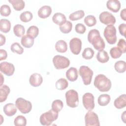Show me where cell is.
<instances>
[{"label":"cell","mask_w":126,"mask_h":126,"mask_svg":"<svg viewBox=\"0 0 126 126\" xmlns=\"http://www.w3.org/2000/svg\"><path fill=\"white\" fill-rule=\"evenodd\" d=\"M14 124L16 126H25L27 124V120L24 116L19 115L15 118Z\"/></svg>","instance_id":"cell-36"},{"label":"cell","mask_w":126,"mask_h":126,"mask_svg":"<svg viewBox=\"0 0 126 126\" xmlns=\"http://www.w3.org/2000/svg\"><path fill=\"white\" fill-rule=\"evenodd\" d=\"M72 28V24L69 21H66L62 25L60 26V30L61 32L63 33H68L70 32Z\"/></svg>","instance_id":"cell-29"},{"label":"cell","mask_w":126,"mask_h":126,"mask_svg":"<svg viewBox=\"0 0 126 126\" xmlns=\"http://www.w3.org/2000/svg\"><path fill=\"white\" fill-rule=\"evenodd\" d=\"M88 40L94 47L99 51L105 48V42L101 37L99 32L96 29H92L89 31L88 34Z\"/></svg>","instance_id":"cell-1"},{"label":"cell","mask_w":126,"mask_h":126,"mask_svg":"<svg viewBox=\"0 0 126 126\" xmlns=\"http://www.w3.org/2000/svg\"><path fill=\"white\" fill-rule=\"evenodd\" d=\"M39 33V29L35 26H31L27 30V34L34 38L36 37Z\"/></svg>","instance_id":"cell-35"},{"label":"cell","mask_w":126,"mask_h":126,"mask_svg":"<svg viewBox=\"0 0 126 126\" xmlns=\"http://www.w3.org/2000/svg\"><path fill=\"white\" fill-rule=\"evenodd\" d=\"M65 75L68 80L71 82L75 81L77 80L78 76L77 69L75 67H71L66 71Z\"/></svg>","instance_id":"cell-18"},{"label":"cell","mask_w":126,"mask_h":126,"mask_svg":"<svg viewBox=\"0 0 126 126\" xmlns=\"http://www.w3.org/2000/svg\"><path fill=\"white\" fill-rule=\"evenodd\" d=\"M69 47L71 52L73 54H79L82 48V41L81 39L77 37L72 38L69 41Z\"/></svg>","instance_id":"cell-12"},{"label":"cell","mask_w":126,"mask_h":126,"mask_svg":"<svg viewBox=\"0 0 126 126\" xmlns=\"http://www.w3.org/2000/svg\"><path fill=\"white\" fill-rule=\"evenodd\" d=\"M21 43L24 47L30 48L34 44V38L28 34L24 35L21 38Z\"/></svg>","instance_id":"cell-20"},{"label":"cell","mask_w":126,"mask_h":126,"mask_svg":"<svg viewBox=\"0 0 126 126\" xmlns=\"http://www.w3.org/2000/svg\"><path fill=\"white\" fill-rule=\"evenodd\" d=\"M0 14L2 16H8L11 13V9L9 5L3 4L0 7Z\"/></svg>","instance_id":"cell-41"},{"label":"cell","mask_w":126,"mask_h":126,"mask_svg":"<svg viewBox=\"0 0 126 126\" xmlns=\"http://www.w3.org/2000/svg\"><path fill=\"white\" fill-rule=\"evenodd\" d=\"M96 58L97 60L101 63H106L109 60V57L107 52L103 50L99 51L97 52Z\"/></svg>","instance_id":"cell-25"},{"label":"cell","mask_w":126,"mask_h":126,"mask_svg":"<svg viewBox=\"0 0 126 126\" xmlns=\"http://www.w3.org/2000/svg\"><path fill=\"white\" fill-rule=\"evenodd\" d=\"M4 114L9 117L14 115L17 112V107L14 104L9 103L5 104L3 108Z\"/></svg>","instance_id":"cell-17"},{"label":"cell","mask_w":126,"mask_h":126,"mask_svg":"<svg viewBox=\"0 0 126 126\" xmlns=\"http://www.w3.org/2000/svg\"><path fill=\"white\" fill-rule=\"evenodd\" d=\"M52 13V8L49 5H43L38 10V16L42 19L48 17Z\"/></svg>","instance_id":"cell-16"},{"label":"cell","mask_w":126,"mask_h":126,"mask_svg":"<svg viewBox=\"0 0 126 126\" xmlns=\"http://www.w3.org/2000/svg\"><path fill=\"white\" fill-rule=\"evenodd\" d=\"M33 17L32 12L29 11H25L22 12L20 16V19L23 22H28L30 21Z\"/></svg>","instance_id":"cell-34"},{"label":"cell","mask_w":126,"mask_h":126,"mask_svg":"<svg viewBox=\"0 0 126 126\" xmlns=\"http://www.w3.org/2000/svg\"><path fill=\"white\" fill-rule=\"evenodd\" d=\"M11 29L10 22L6 19H1L0 21V30L4 33L8 32Z\"/></svg>","instance_id":"cell-23"},{"label":"cell","mask_w":126,"mask_h":126,"mask_svg":"<svg viewBox=\"0 0 126 126\" xmlns=\"http://www.w3.org/2000/svg\"><path fill=\"white\" fill-rule=\"evenodd\" d=\"M84 15V11L82 10H79L70 14L69 16V19L71 21H77L82 18Z\"/></svg>","instance_id":"cell-32"},{"label":"cell","mask_w":126,"mask_h":126,"mask_svg":"<svg viewBox=\"0 0 126 126\" xmlns=\"http://www.w3.org/2000/svg\"><path fill=\"white\" fill-rule=\"evenodd\" d=\"M110 54L112 58L117 59L121 56L122 52L118 47H114L110 49Z\"/></svg>","instance_id":"cell-40"},{"label":"cell","mask_w":126,"mask_h":126,"mask_svg":"<svg viewBox=\"0 0 126 126\" xmlns=\"http://www.w3.org/2000/svg\"><path fill=\"white\" fill-rule=\"evenodd\" d=\"M126 25L125 23H122L119 26V30L120 34L124 36H126Z\"/></svg>","instance_id":"cell-44"},{"label":"cell","mask_w":126,"mask_h":126,"mask_svg":"<svg viewBox=\"0 0 126 126\" xmlns=\"http://www.w3.org/2000/svg\"><path fill=\"white\" fill-rule=\"evenodd\" d=\"M13 32L14 34L17 37L23 36L25 32L24 27L20 24H17L13 27Z\"/></svg>","instance_id":"cell-28"},{"label":"cell","mask_w":126,"mask_h":126,"mask_svg":"<svg viewBox=\"0 0 126 126\" xmlns=\"http://www.w3.org/2000/svg\"><path fill=\"white\" fill-rule=\"evenodd\" d=\"M79 72L84 84L85 85L90 84L93 76V71L87 66L82 65L80 67Z\"/></svg>","instance_id":"cell-5"},{"label":"cell","mask_w":126,"mask_h":126,"mask_svg":"<svg viewBox=\"0 0 126 126\" xmlns=\"http://www.w3.org/2000/svg\"><path fill=\"white\" fill-rule=\"evenodd\" d=\"M43 82V78L40 74L34 73L30 76L29 82L31 85L33 87H37L41 85Z\"/></svg>","instance_id":"cell-14"},{"label":"cell","mask_w":126,"mask_h":126,"mask_svg":"<svg viewBox=\"0 0 126 126\" xmlns=\"http://www.w3.org/2000/svg\"><path fill=\"white\" fill-rule=\"evenodd\" d=\"M63 102L60 99L55 100L52 103V109L57 112H60L63 109Z\"/></svg>","instance_id":"cell-33"},{"label":"cell","mask_w":126,"mask_h":126,"mask_svg":"<svg viewBox=\"0 0 126 126\" xmlns=\"http://www.w3.org/2000/svg\"><path fill=\"white\" fill-rule=\"evenodd\" d=\"M117 47L120 49L122 53H125L126 52V42L124 39H120L118 43Z\"/></svg>","instance_id":"cell-42"},{"label":"cell","mask_w":126,"mask_h":126,"mask_svg":"<svg viewBox=\"0 0 126 126\" xmlns=\"http://www.w3.org/2000/svg\"><path fill=\"white\" fill-rule=\"evenodd\" d=\"M66 103L67 105L71 108L78 106L79 104V97L78 93L74 90L71 89L67 91L65 94Z\"/></svg>","instance_id":"cell-4"},{"label":"cell","mask_w":126,"mask_h":126,"mask_svg":"<svg viewBox=\"0 0 126 126\" xmlns=\"http://www.w3.org/2000/svg\"><path fill=\"white\" fill-rule=\"evenodd\" d=\"M15 105L19 110L23 114L29 113L32 108V103L22 97L18 98L15 101Z\"/></svg>","instance_id":"cell-7"},{"label":"cell","mask_w":126,"mask_h":126,"mask_svg":"<svg viewBox=\"0 0 126 126\" xmlns=\"http://www.w3.org/2000/svg\"><path fill=\"white\" fill-rule=\"evenodd\" d=\"M107 8L113 12H117L121 8V3L118 0H108L106 2Z\"/></svg>","instance_id":"cell-15"},{"label":"cell","mask_w":126,"mask_h":126,"mask_svg":"<svg viewBox=\"0 0 126 126\" xmlns=\"http://www.w3.org/2000/svg\"><path fill=\"white\" fill-rule=\"evenodd\" d=\"M111 100L110 96L108 94H102L100 95L97 99V102L100 106H106Z\"/></svg>","instance_id":"cell-27"},{"label":"cell","mask_w":126,"mask_h":126,"mask_svg":"<svg viewBox=\"0 0 126 126\" xmlns=\"http://www.w3.org/2000/svg\"><path fill=\"white\" fill-rule=\"evenodd\" d=\"M7 54L6 51L4 49L0 50V61L5 60L7 58Z\"/></svg>","instance_id":"cell-45"},{"label":"cell","mask_w":126,"mask_h":126,"mask_svg":"<svg viewBox=\"0 0 126 126\" xmlns=\"http://www.w3.org/2000/svg\"><path fill=\"white\" fill-rule=\"evenodd\" d=\"M126 111H124L122 114V115H121V119L123 121V122L124 123H126Z\"/></svg>","instance_id":"cell-48"},{"label":"cell","mask_w":126,"mask_h":126,"mask_svg":"<svg viewBox=\"0 0 126 126\" xmlns=\"http://www.w3.org/2000/svg\"><path fill=\"white\" fill-rule=\"evenodd\" d=\"M65 16L62 13L57 12L54 14L52 17L53 22L58 25H62L65 22L66 20Z\"/></svg>","instance_id":"cell-21"},{"label":"cell","mask_w":126,"mask_h":126,"mask_svg":"<svg viewBox=\"0 0 126 126\" xmlns=\"http://www.w3.org/2000/svg\"><path fill=\"white\" fill-rule=\"evenodd\" d=\"M94 87H95L100 92H105L110 90L111 87V82L106 76L103 74H100L96 76L94 78Z\"/></svg>","instance_id":"cell-2"},{"label":"cell","mask_w":126,"mask_h":126,"mask_svg":"<svg viewBox=\"0 0 126 126\" xmlns=\"http://www.w3.org/2000/svg\"><path fill=\"white\" fill-rule=\"evenodd\" d=\"M53 63L56 69H61L67 67L70 64V61L65 57L56 55L53 58Z\"/></svg>","instance_id":"cell-8"},{"label":"cell","mask_w":126,"mask_h":126,"mask_svg":"<svg viewBox=\"0 0 126 126\" xmlns=\"http://www.w3.org/2000/svg\"><path fill=\"white\" fill-rule=\"evenodd\" d=\"M55 49L60 53H65L67 50V45L66 42L63 40H59L56 43Z\"/></svg>","instance_id":"cell-24"},{"label":"cell","mask_w":126,"mask_h":126,"mask_svg":"<svg viewBox=\"0 0 126 126\" xmlns=\"http://www.w3.org/2000/svg\"><path fill=\"white\" fill-rule=\"evenodd\" d=\"M11 51L13 53H16L18 54H22L24 52V49L18 42L13 43L10 46Z\"/></svg>","instance_id":"cell-39"},{"label":"cell","mask_w":126,"mask_h":126,"mask_svg":"<svg viewBox=\"0 0 126 126\" xmlns=\"http://www.w3.org/2000/svg\"><path fill=\"white\" fill-rule=\"evenodd\" d=\"M10 92V88L6 85L0 86V102H2L5 101Z\"/></svg>","instance_id":"cell-22"},{"label":"cell","mask_w":126,"mask_h":126,"mask_svg":"<svg viewBox=\"0 0 126 126\" xmlns=\"http://www.w3.org/2000/svg\"><path fill=\"white\" fill-rule=\"evenodd\" d=\"M0 69L1 72L5 75L10 76L12 75L15 71V67L12 63L7 62H1L0 64Z\"/></svg>","instance_id":"cell-13"},{"label":"cell","mask_w":126,"mask_h":126,"mask_svg":"<svg viewBox=\"0 0 126 126\" xmlns=\"http://www.w3.org/2000/svg\"><path fill=\"white\" fill-rule=\"evenodd\" d=\"M8 1L12 4L14 9L17 11L22 10L25 6V1L23 0H9Z\"/></svg>","instance_id":"cell-26"},{"label":"cell","mask_w":126,"mask_h":126,"mask_svg":"<svg viewBox=\"0 0 126 126\" xmlns=\"http://www.w3.org/2000/svg\"><path fill=\"white\" fill-rule=\"evenodd\" d=\"M115 70L119 73H124L126 69V63L124 61H118L116 62L114 65Z\"/></svg>","instance_id":"cell-30"},{"label":"cell","mask_w":126,"mask_h":126,"mask_svg":"<svg viewBox=\"0 0 126 126\" xmlns=\"http://www.w3.org/2000/svg\"><path fill=\"white\" fill-rule=\"evenodd\" d=\"M86 126H99V121L97 114L94 112L89 111L85 116Z\"/></svg>","instance_id":"cell-9"},{"label":"cell","mask_w":126,"mask_h":126,"mask_svg":"<svg viewBox=\"0 0 126 126\" xmlns=\"http://www.w3.org/2000/svg\"><path fill=\"white\" fill-rule=\"evenodd\" d=\"M75 30L77 33L80 34H83L86 32V27L83 24L78 23L75 25Z\"/></svg>","instance_id":"cell-43"},{"label":"cell","mask_w":126,"mask_h":126,"mask_svg":"<svg viewBox=\"0 0 126 126\" xmlns=\"http://www.w3.org/2000/svg\"><path fill=\"white\" fill-rule=\"evenodd\" d=\"M114 105L117 109H122L126 106V95L123 94L118 97L114 102Z\"/></svg>","instance_id":"cell-19"},{"label":"cell","mask_w":126,"mask_h":126,"mask_svg":"<svg viewBox=\"0 0 126 126\" xmlns=\"http://www.w3.org/2000/svg\"><path fill=\"white\" fill-rule=\"evenodd\" d=\"M0 45L2 46L5 43V37L2 35V34H0Z\"/></svg>","instance_id":"cell-47"},{"label":"cell","mask_w":126,"mask_h":126,"mask_svg":"<svg viewBox=\"0 0 126 126\" xmlns=\"http://www.w3.org/2000/svg\"><path fill=\"white\" fill-rule=\"evenodd\" d=\"M83 104L88 110H92L94 107V96L92 93H86L82 97Z\"/></svg>","instance_id":"cell-10"},{"label":"cell","mask_w":126,"mask_h":126,"mask_svg":"<svg viewBox=\"0 0 126 126\" xmlns=\"http://www.w3.org/2000/svg\"><path fill=\"white\" fill-rule=\"evenodd\" d=\"M68 85V83L67 81L64 79L61 78L58 80L56 82V88L57 89L59 90H65L67 88Z\"/></svg>","instance_id":"cell-31"},{"label":"cell","mask_w":126,"mask_h":126,"mask_svg":"<svg viewBox=\"0 0 126 126\" xmlns=\"http://www.w3.org/2000/svg\"><path fill=\"white\" fill-rule=\"evenodd\" d=\"M84 23L88 27H93L96 23V18L94 15H89L85 18Z\"/></svg>","instance_id":"cell-37"},{"label":"cell","mask_w":126,"mask_h":126,"mask_svg":"<svg viewBox=\"0 0 126 126\" xmlns=\"http://www.w3.org/2000/svg\"><path fill=\"white\" fill-rule=\"evenodd\" d=\"M58 117V112L50 109L41 114L40 117V123L42 126H50Z\"/></svg>","instance_id":"cell-3"},{"label":"cell","mask_w":126,"mask_h":126,"mask_svg":"<svg viewBox=\"0 0 126 126\" xmlns=\"http://www.w3.org/2000/svg\"><path fill=\"white\" fill-rule=\"evenodd\" d=\"M101 23L107 25H113L116 23V18L112 14L108 11L101 12L99 16Z\"/></svg>","instance_id":"cell-11"},{"label":"cell","mask_w":126,"mask_h":126,"mask_svg":"<svg viewBox=\"0 0 126 126\" xmlns=\"http://www.w3.org/2000/svg\"><path fill=\"white\" fill-rule=\"evenodd\" d=\"M121 18L125 21H126V9L124 8L122 9L120 13Z\"/></svg>","instance_id":"cell-46"},{"label":"cell","mask_w":126,"mask_h":126,"mask_svg":"<svg viewBox=\"0 0 126 126\" xmlns=\"http://www.w3.org/2000/svg\"><path fill=\"white\" fill-rule=\"evenodd\" d=\"M103 35L109 44H114L116 42V29L114 25H108L105 27L104 30Z\"/></svg>","instance_id":"cell-6"},{"label":"cell","mask_w":126,"mask_h":126,"mask_svg":"<svg viewBox=\"0 0 126 126\" xmlns=\"http://www.w3.org/2000/svg\"><path fill=\"white\" fill-rule=\"evenodd\" d=\"M82 57L83 58L86 60L91 59L94 55V51L91 48H85L83 53H82Z\"/></svg>","instance_id":"cell-38"},{"label":"cell","mask_w":126,"mask_h":126,"mask_svg":"<svg viewBox=\"0 0 126 126\" xmlns=\"http://www.w3.org/2000/svg\"><path fill=\"white\" fill-rule=\"evenodd\" d=\"M0 77H1V82H0V86H2V84H3V76H2V75L1 73H0Z\"/></svg>","instance_id":"cell-49"}]
</instances>
